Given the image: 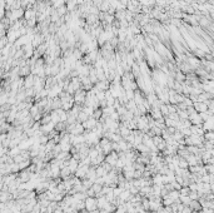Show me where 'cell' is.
<instances>
[{
    "mask_svg": "<svg viewBox=\"0 0 214 213\" xmlns=\"http://www.w3.org/2000/svg\"><path fill=\"white\" fill-rule=\"evenodd\" d=\"M85 97H87V92L83 90L81 88L78 89V90L73 94L74 103H75V104H79V105H83V104H84V100H85Z\"/></svg>",
    "mask_w": 214,
    "mask_h": 213,
    "instance_id": "6da1fadb",
    "label": "cell"
},
{
    "mask_svg": "<svg viewBox=\"0 0 214 213\" xmlns=\"http://www.w3.org/2000/svg\"><path fill=\"white\" fill-rule=\"evenodd\" d=\"M84 203H85V209L89 211H94V209H98L96 207V198L95 197H87L84 199Z\"/></svg>",
    "mask_w": 214,
    "mask_h": 213,
    "instance_id": "7a4b0ae2",
    "label": "cell"
},
{
    "mask_svg": "<svg viewBox=\"0 0 214 213\" xmlns=\"http://www.w3.org/2000/svg\"><path fill=\"white\" fill-rule=\"evenodd\" d=\"M119 158H118V153L116 152H114V150H112L109 154H106L105 158H104V162H106L108 164H110L112 167L115 166V163H116V160H118Z\"/></svg>",
    "mask_w": 214,
    "mask_h": 213,
    "instance_id": "3957f363",
    "label": "cell"
},
{
    "mask_svg": "<svg viewBox=\"0 0 214 213\" xmlns=\"http://www.w3.org/2000/svg\"><path fill=\"white\" fill-rule=\"evenodd\" d=\"M96 123H98V121H96L95 118H93V117H89L87 121L81 123V125H83V128H84V130H92V129L96 125Z\"/></svg>",
    "mask_w": 214,
    "mask_h": 213,
    "instance_id": "277c9868",
    "label": "cell"
},
{
    "mask_svg": "<svg viewBox=\"0 0 214 213\" xmlns=\"http://www.w3.org/2000/svg\"><path fill=\"white\" fill-rule=\"evenodd\" d=\"M34 79H35V75L34 74H29L24 78V89H29L33 88L34 85Z\"/></svg>",
    "mask_w": 214,
    "mask_h": 213,
    "instance_id": "5b68a950",
    "label": "cell"
},
{
    "mask_svg": "<svg viewBox=\"0 0 214 213\" xmlns=\"http://www.w3.org/2000/svg\"><path fill=\"white\" fill-rule=\"evenodd\" d=\"M193 108H194V111H195L197 113H204V112H207L208 106H207L205 103L195 102V103H193Z\"/></svg>",
    "mask_w": 214,
    "mask_h": 213,
    "instance_id": "8992f818",
    "label": "cell"
},
{
    "mask_svg": "<svg viewBox=\"0 0 214 213\" xmlns=\"http://www.w3.org/2000/svg\"><path fill=\"white\" fill-rule=\"evenodd\" d=\"M78 166H79V160L74 159V158H70V159L68 160V168L71 174H74V172L78 169Z\"/></svg>",
    "mask_w": 214,
    "mask_h": 213,
    "instance_id": "52a82bcc",
    "label": "cell"
},
{
    "mask_svg": "<svg viewBox=\"0 0 214 213\" xmlns=\"http://www.w3.org/2000/svg\"><path fill=\"white\" fill-rule=\"evenodd\" d=\"M190 132H192V134L199 135V137H203V134H204V129L202 128V124H199V125H192L190 127Z\"/></svg>",
    "mask_w": 214,
    "mask_h": 213,
    "instance_id": "ba28073f",
    "label": "cell"
},
{
    "mask_svg": "<svg viewBox=\"0 0 214 213\" xmlns=\"http://www.w3.org/2000/svg\"><path fill=\"white\" fill-rule=\"evenodd\" d=\"M132 195H133V194L129 192V189H123L122 193H120V195H119L118 198L123 202V203H125V202H128L130 198H132Z\"/></svg>",
    "mask_w": 214,
    "mask_h": 213,
    "instance_id": "9c48e42d",
    "label": "cell"
},
{
    "mask_svg": "<svg viewBox=\"0 0 214 213\" xmlns=\"http://www.w3.org/2000/svg\"><path fill=\"white\" fill-rule=\"evenodd\" d=\"M149 112H150V117L154 119V121H157V119L163 118V114H162V113H160L159 108H153V106H151Z\"/></svg>",
    "mask_w": 214,
    "mask_h": 213,
    "instance_id": "30bf717a",
    "label": "cell"
},
{
    "mask_svg": "<svg viewBox=\"0 0 214 213\" xmlns=\"http://www.w3.org/2000/svg\"><path fill=\"white\" fill-rule=\"evenodd\" d=\"M85 178H88V179H90V181H93V182L95 181L96 174H95V167H94V166H90V167H89L87 174H85Z\"/></svg>",
    "mask_w": 214,
    "mask_h": 213,
    "instance_id": "8fae6325",
    "label": "cell"
},
{
    "mask_svg": "<svg viewBox=\"0 0 214 213\" xmlns=\"http://www.w3.org/2000/svg\"><path fill=\"white\" fill-rule=\"evenodd\" d=\"M188 207L192 209V211H197V212H199L202 209V206L201 203H199L198 201H195V199H192L190 202H189V204H188Z\"/></svg>",
    "mask_w": 214,
    "mask_h": 213,
    "instance_id": "7c38bea8",
    "label": "cell"
},
{
    "mask_svg": "<svg viewBox=\"0 0 214 213\" xmlns=\"http://www.w3.org/2000/svg\"><path fill=\"white\" fill-rule=\"evenodd\" d=\"M151 182H153V184H157V185H160V187H163V181H162V174L159 173H155L151 176Z\"/></svg>",
    "mask_w": 214,
    "mask_h": 213,
    "instance_id": "4fadbf2b",
    "label": "cell"
},
{
    "mask_svg": "<svg viewBox=\"0 0 214 213\" xmlns=\"http://www.w3.org/2000/svg\"><path fill=\"white\" fill-rule=\"evenodd\" d=\"M106 199L104 195H100V197H96V207H98V209H103L104 208V206L106 204Z\"/></svg>",
    "mask_w": 214,
    "mask_h": 213,
    "instance_id": "5bb4252c",
    "label": "cell"
},
{
    "mask_svg": "<svg viewBox=\"0 0 214 213\" xmlns=\"http://www.w3.org/2000/svg\"><path fill=\"white\" fill-rule=\"evenodd\" d=\"M70 176H71V173H70V171H69L68 167H64V168H61V169H60L59 177L61 178V179H68Z\"/></svg>",
    "mask_w": 214,
    "mask_h": 213,
    "instance_id": "9a60e30c",
    "label": "cell"
},
{
    "mask_svg": "<svg viewBox=\"0 0 214 213\" xmlns=\"http://www.w3.org/2000/svg\"><path fill=\"white\" fill-rule=\"evenodd\" d=\"M179 191H177V189H172V191H169L168 192V197L172 199L173 202H175V201H178L179 199Z\"/></svg>",
    "mask_w": 214,
    "mask_h": 213,
    "instance_id": "2e32d148",
    "label": "cell"
},
{
    "mask_svg": "<svg viewBox=\"0 0 214 213\" xmlns=\"http://www.w3.org/2000/svg\"><path fill=\"white\" fill-rule=\"evenodd\" d=\"M67 123H63V122H58L57 124H55L54 129L57 130L58 133H61V132H65V129H67Z\"/></svg>",
    "mask_w": 214,
    "mask_h": 213,
    "instance_id": "e0dca14e",
    "label": "cell"
},
{
    "mask_svg": "<svg viewBox=\"0 0 214 213\" xmlns=\"http://www.w3.org/2000/svg\"><path fill=\"white\" fill-rule=\"evenodd\" d=\"M106 173H108V172H106L102 166H96L95 167V174H96V177H104Z\"/></svg>",
    "mask_w": 214,
    "mask_h": 213,
    "instance_id": "ac0fdd59",
    "label": "cell"
},
{
    "mask_svg": "<svg viewBox=\"0 0 214 213\" xmlns=\"http://www.w3.org/2000/svg\"><path fill=\"white\" fill-rule=\"evenodd\" d=\"M102 112H103V115L109 117L110 114H113L115 112V109H114V106H104V108H102Z\"/></svg>",
    "mask_w": 214,
    "mask_h": 213,
    "instance_id": "d6986e66",
    "label": "cell"
},
{
    "mask_svg": "<svg viewBox=\"0 0 214 213\" xmlns=\"http://www.w3.org/2000/svg\"><path fill=\"white\" fill-rule=\"evenodd\" d=\"M38 113H40V111H39V108L36 106V104H32V106L29 108V114H30V117L32 118H34Z\"/></svg>",
    "mask_w": 214,
    "mask_h": 213,
    "instance_id": "ffe728a7",
    "label": "cell"
},
{
    "mask_svg": "<svg viewBox=\"0 0 214 213\" xmlns=\"http://www.w3.org/2000/svg\"><path fill=\"white\" fill-rule=\"evenodd\" d=\"M88 118H89V117L85 114V113H83V112L80 111V112L78 113V115H77V122H78V123H83V122L87 121Z\"/></svg>",
    "mask_w": 214,
    "mask_h": 213,
    "instance_id": "44dd1931",
    "label": "cell"
},
{
    "mask_svg": "<svg viewBox=\"0 0 214 213\" xmlns=\"http://www.w3.org/2000/svg\"><path fill=\"white\" fill-rule=\"evenodd\" d=\"M55 10H57V13H58V15H59V16H63V15H65L68 13V9H67V6H65V5H61V6H59V8H57Z\"/></svg>",
    "mask_w": 214,
    "mask_h": 213,
    "instance_id": "7402d4cb",
    "label": "cell"
},
{
    "mask_svg": "<svg viewBox=\"0 0 214 213\" xmlns=\"http://www.w3.org/2000/svg\"><path fill=\"white\" fill-rule=\"evenodd\" d=\"M203 138H204V140H214V133H213V130H208V132H204V134H203Z\"/></svg>",
    "mask_w": 214,
    "mask_h": 213,
    "instance_id": "603a6c76",
    "label": "cell"
},
{
    "mask_svg": "<svg viewBox=\"0 0 214 213\" xmlns=\"http://www.w3.org/2000/svg\"><path fill=\"white\" fill-rule=\"evenodd\" d=\"M192 199L188 197V195H179V202H180L182 204H184V206H188L189 204V202H190Z\"/></svg>",
    "mask_w": 214,
    "mask_h": 213,
    "instance_id": "cb8c5ba5",
    "label": "cell"
},
{
    "mask_svg": "<svg viewBox=\"0 0 214 213\" xmlns=\"http://www.w3.org/2000/svg\"><path fill=\"white\" fill-rule=\"evenodd\" d=\"M178 167H179V168H188V163H187V160H185V158L179 157V160H178Z\"/></svg>",
    "mask_w": 214,
    "mask_h": 213,
    "instance_id": "d4e9b609",
    "label": "cell"
},
{
    "mask_svg": "<svg viewBox=\"0 0 214 213\" xmlns=\"http://www.w3.org/2000/svg\"><path fill=\"white\" fill-rule=\"evenodd\" d=\"M115 112L118 113V115H119V118H120V117H122V115L124 114V113L127 112V108H125V105H119L118 108L115 109Z\"/></svg>",
    "mask_w": 214,
    "mask_h": 213,
    "instance_id": "484cf974",
    "label": "cell"
},
{
    "mask_svg": "<svg viewBox=\"0 0 214 213\" xmlns=\"http://www.w3.org/2000/svg\"><path fill=\"white\" fill-rule=\"evenodd\" d=\"M134 92L135 90H132V89H125V97L128 100H132L134 98Z\"/></svg>",
    "mask_w": 214,
    "mask_h": 213,
    "instance_id": "4316f807",
    "label": "cell"
},
{
    "mask_svg": "<svg viewBox=\"0 0 214 213\" xmlns=\"http://www.w3.org/2000/svg\"><path fill=\"white\" fill-rule=\"evenodd\" d=\"M151 140H153V143H154V146H158L159 143L163 142V138H162L160 135H154V137H151Z\"/></svg>",
    "mask_w": 214,
    "mask_h": 213,
    "instance_id": "83f0119b",
    "label": "cell"
},
{
    "mask_svg": "<svg viewBox=\"0 0 214 213\" xmlns=\"http://www.w3.org/2000/svg\"><path fill=\"white\" fill-rule=\"evenodd\" d=\"M159 111H160L162 114H163V117H167L168 115V106H167V104H162L159 106Z\"/></svg>",
    "mask_w": 214,
    "mask_h": 213,
    "instance_id": "f1b7e54d",
    "label": "cell"
},
{
    "mask_svg": "<svg viewBox=\"0 0 214 213\" xmlns=\"http://www.w3.org/2000/svg\"><path fill=\"white\" fill-rule=\"evenodd\" d=\"M204 168L208 174H214V166L213 164H204Z\"/></svg>",
    "mask_w": 214,
    "mask_h": 213,
    "instance_id": "f546056e",
    "label": "cell"
},
{
    "mask_svg": "<svg viewBox=\"0 0 214 213\" xmlns=\"http://www.w3.org/2000/svg\"><path fill=\"white\" fill-rule=\"evenodd\" d=\"M122 191H123L122 188H119L118 185H116V187H114V188H113V195H114L115 198H118L119 195H120V193H122Z\"/></svg>",
    "mask_w": 214,
    "mask_h": 213,
    "instance_id": "4dcf8cb0",
    "label": "cell"
},
{
    "mask_svg": "<svg viewBox=\"0 0 214 213\" xmlns=\"http://www.w3.org/2000/svg\"><path fill=\"white\" fill-rule=\"evenodd\" d=\"M179 132L183 134V137H189L192 134V132H190V128H182Z\"/></svg>",
    "mask_w": 214,
    "mask_h": 213,
    "instance_id": "1f68e13d",
    "label": "cell"
},
{
    "mask_svg": "<svg viewBox=\"0 0 214 213\" xmlns=\"http://www.w3.org/2000/svg\"><path fill=\"white\" fill-rule=\"evenodd\" d=\"M189 192H190V191H189L188 187H182L180 189H179V194H180V195H188Z\"/></svg>",
    "mask_w": 214,
    "mask_h": 213,
    "instance_id": "d6a6232c",
    "label": "cell"
},
{
    "mask_svg": "<svg viewBox=\"0 0 214 213\" xmlns=\"http://www.w3.org/2000/svg\"><path fill=\"white\" fill-rule=\"evenodd\" d=\"M167 106H168V114H170V113H177V105L167 104Z\"/></svg>",
    "mask_w": 214,
    "mask_h": 213,
    "instance_id": "836d02e7",
    "label": "cell"
},
{
    "mask_svg": "<svg viewBox=\"0 0 214 213\" xmlns=\"http://www.w3.org/2000/svg\"><path fill=\"white\" fill-rule=\"evenodd\" d=\"M188 197L190 198V199H195V201H198V199H199V197H198V193H197V192H189Z\"/></svg>",
    "mask_w": 214,
    "mask_h": 213,
    "instance_id": "e575fe53",
    "label": "cell"
},
{
    "mask_svg": "<svg viewBox=\"0 0 214 213\" xmlns=\"http://www.w3.org/2000/svg\"><path fill=\"white\" fill-rule=\"evenodd\" d=\"M170 185H172V188H173V189H177V191H179V189L182 188V185H180V184H178L175 181L170 182Z\"/></svg>",
    "mask_w": 214,
    "mask_h": 213,
    "instance_id": "d590c367",
    "label": "cell"
},
{
    "mask_svg": "<svg viewBox=\"0 0 214 213\" xmlns=\"http://www.w3.org/2000/svg\"><path fill=\"white\" fill-rule=\"evenodd\" d=\"M94 183L100 184V185H104V178H103V177H96L95 181H94Z\"/></svg>",
    "mask_w": 214,
    "mask_h": 213,
    "instance_id": "8d00e7d4",
    "label": "cell"
},
{
    "mask_svg": "<svg viewBox=\"0 0 214 213\" xmlns=\"http://www.w3.org/2000/svg\"><path fill=\"white\" fill-rule=\"evenodd\" d=\"M5 18V6H0V20Z\"/></svg>",
    "mask_w": 214,
    "mask_h": 213,
    "instance_id": "74e56055",
    "label": "cell"
},
{
    "mask_svg": "<svg viewBox=\"0 0 214 213\" xmlns=\"http://www.w3.org/2000/svg\"><path fill=\"white\" fill-rule=\"evenodd\" d=\"M164 212H165V213H173V212H172L170 206H169V207H164Z\"/></svg>",
    "mask_w": 214,
    "mask_h": 213,
    "instance_id": "f35d334b",
    "label": "cell"
},
{
    "mask_svg": "<svg viewBox=\"0 0 214 213\" xmlns=\"http://www.w3.org/2000/svg\"><path fill=\"white\" fill-rule=\"evenodd\" d=\"M53 213H63V209H61L60 207H58V208H55V209H54Z\"/></svg>",
    "mask_w": 214,
    "mask_h": 213,
    "instance_id": "ab89813d",
    "label": "cell"
},
{
    "mask_svg": "<svg viewBox=\"0 0 214 213\" xmlns=\"http://www.w3.org/2000/svg\"><path fill=\"white\" fill-rule=\"evenodd\" d=\"M88 213H99V209H94V211H89Z\"/></svg>",
    "mask_w": 214,
    "mask_h": 213,
    "instance_id": "60d3db41",
    "label": "cell"
},
{
    "mask_svg": "<svg viewBox=\"0 0 214 213\" xmlns=\"http://www.w3.org/2000/svg\"><path fill=\"white\" fill-rule=\"evenodd\" d=\"M99 213H108L105 209H99Z\"/></svg>",
    "mask_w": 214,
    "mask_h": 213,
    "instance_id": "b9f144b4",
    "label": "cell"
}]
</instances>
